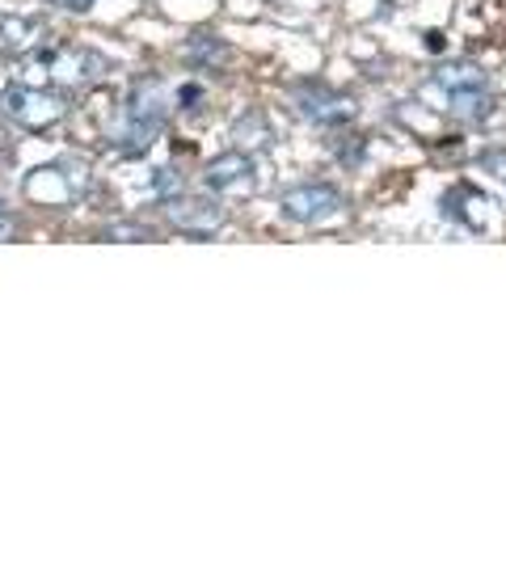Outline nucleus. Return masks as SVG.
Instances as JSON below:
<instances>
[{
    "label": "nucleus",
    "instance_id": "obj_11",
    "mask_svg": "<svg viewBox=\"0 0 506 561\" xmlns=\"http://www.w3.org/2000/svg\"><path fill=\"white\" fill-rule=\"evenodd\" d=\"M439 84H448L451 93H473V89H490V77L473 68V64H439Z\"/></svg>",
    "mask_w": 506,
    "mask_h": 561
},
{
    "label": "nucleus",
    "instance_id": "obj_3",
    "mask_svg": "<svg viewBox=\"0 0 506 561\" xmlns=\"http://www.w3.org/2000/svg\"><path fill=\"white\" fill-rule=\"evenodd\" d=\"M291 98H296V111L304 114L309 123H317V127H325V131H337V127H350L355 123V98H346L337 89L300 84Z\"/></svg>",
    "mask_w": 506,
    "mask_h": 561
},
{
    "label": "nucleus",
    "instance_id": "obj_8",
    "mask_svg": "<svg viewBox=\"0 0 506 561\" xmlns=\"http://www.w3.org/2000/svg\"><path fill=\"white\" fill-rule=\"evenodd\" d=\"M182 59H186L191 68H198V72H220V68L232 64V47H228L225 38L198 30V34H191V38L182 43Z\"/></svg>",
    "mask_w": 506,
    "mask_h": 561
},
{
    "label": "nucleus",
    "instance_id": "obj_7",
    "mask_svg": "<svg viewBox=\"0 0 506 561\" xmlns=\"http://www.w3.org/2000/svg\"><path fill=\"white\" fill-rule=\"evenodd\" d=\"M22 191H26V198L43 203V207H68V203H77V186L68 182V173L59 165L30 169Z\"/></svg>",
    "mask_w": 506,
    "mask_h": 561
},
{
    "label": "nucleus",
    "instance_id": "obj_10",
    "mask_svg": "<svg viewBox=\"0 0 506 561\" xmlns=\"http://www.w3.org/2000/svg\"><path fill=\"white\" fill-rule=\"evenodd\" d=\"M232 140H237L241 152H262V148L275 144V127H271V118L262 111H245L232 123Z\"/></svg>",
    "mask_w": 506,
    "mask_h": 561
},
{
    "label": "nucleus",
    "instance_id": "obj_2",
    "mask_svg": "<svg viewBox=\"0 0 506 561\" xmlns=\"http://www.w3.org/2000/svg\"><path fill=\"white\" fill-rule=\"evenodd\" d=\"M165 207V220L177 232H186V237H216L220 228L228 225V211L216 203V198H203V195H182L161 203Z\"/></svg>",
    "mask_w": 506,
    "mask_h": 561
},
{
    "label": "nucleus",
    "instance_id": "obj_4",
    "mask_svg": "<svg viewBox=\"0 0 506 561\" xmlns=\"http://www.w3.org/2000/svg\"><path fill=\"white\" fill-rule=\"evenodd\" d=\"M106 77V59L93 47H68L59 56L47 59V81L56 84L59 93L64 89H89Z\"/></svg>",
    "mask_w": 506,
    "mask_h": 561
},
{
    "label": "nucleus",
    "instance_id": "obj_16",
    "mask_svg": "<svg viewBox=\"0 0 506 561\" xmlns=\"http://www.w3.org/2000/svg\"><path fill=\"white\" fill-rule=\"evenodd\" d=\"M106 241H148V232H140V228H111Z\"/></svg>",
    "mask_w": 506,
    "mask_h": 561
},
{
    "label": "nucleus",
    "instance_id": "obj_9",
    "mask_svg": "<svg viewBox=\"0 0 506 561\" xmlns=\"http://www.w3.org/2000/svg\"><path fill=\"white\" fill-rule=\"evenodd\" d=\"M43 43V22L34 18H0V51L4 56H30Z\"/></svg>",
    "mask_w": 506,
    "mask_h": 561
},
{
    "label": "nucleus",
    "instance_id": "obj_18",
    "mask_svg": "<svg viewBox=\"0 0 506 561\" xmlns=\"http://www.w3.org/2000/svg\"><path fill=\"white\" fill-rule=\"evenodd\" d=\"M177 98H182V106H195V102H198V89H195V84H186V89H182Z\"/></svg>",
    "mask_w": 506,
    "mask_h": 561
},
{
    "label": "nucleus",
    "instance_id": "obj_15",
    "mask_svg": "<svg viewBox=\"0 0 506 561\" xmlns=\"http://www.w3.org/2000/svg\"><path fill=\"white\" fill-rule=\"evenodd\" d=\"M337 152H342V165H364V140L337 144Z\"/></svg>",
    "mask_w": 506,
    "mask_h": 561
},
{
    "label": "nucleus",
    "instance_id": "obj_12",
    "mask_svg": "<svg viewBox=\"0 0 506 561\" xmlns=\"http://www.w3.org/2000/svg\"><path fill=\"white\" fill-rule=\"evenodd\" d=\"M451 203H460L464 225L469 228H490V220H494V207H490V203H481V195L473 191V186H456Z\"/></svg>",
    "mask_w": 506,
    "mask_h": 561
},
{
    "label": "nucleus",
    "instance_id": "obj_14",
    "mask_svg": "<svg viewBox=\"0 0 506 561\" xmlns=\"http://www.w3.org/2000/svg\"><path fill=\"white\" fill-rule=\"evenodd\" d=\"M478 165L490 173V178H498V182H506V148H485L478 157Z\"/></svg>",
    "mask_w": 506,
    "mask_h": 561
},
{
    "label": "nucleus",
    "instance_id": "obj_1",
    "mask_svg": "<svg viewBox=\"0 0 506 561\" xmlns=\"http://www.w3.org/2000/svg\"><path fill=\"white\" fill-rule=\"evenodd\" d=\"M4 114L22 127V131H51L68 114V98L59 89H38V84H9L0 93Z\"/></svg>",
    "mask_w": 506,
    "mask_h": 561
},
{
    "label": "nucleus",
    "instance_id": "obj_5",
    "mask_svg": "<svg viewBox=\"0 0 506 561\" xmlns=\"http://www.w3.org/2000/svg\"><path fill=\"white\" fill-rule=\"evenodd\" d=\"M337 207H342V191L330 182H304V186L283 195V216L296 225H317V220L334 216Z\"/></svg>",
    "mask_w": 506,
    "mask_h": 561
},
{
    "label": "nucleus",
    "instance_id": "obj_19",
    "mask_svg": "<svg viewBox=\"0 0 506 561\" xmlns=\"http://www.w3.org/2000/svg\"><path fill=\"white\" fill-rule=\"evenodd\" d=\"M9 232H13V228H9V216L0 211V237H9Z\"/></svg>",
    "mask_w": 506,
    "mask_h": 561
},
{
    "label": "nucleus",
    "instance_id": "obj_6",
    "mask_svg": "<svg viewBox=\"0 0 506 561\" xmlns=\"http://www.w3.org/2000/svg\"><path fill=\"white\" fill-rule=\"evenodd\" d=\"M253 182H257V169H253L250 152H241V148H232V152L203 165V186L216 191V195H245Z\"/></svg>",
    "mask_w": 506,
    "mask_h": 561
},
{
    "label": "nucleus",
    "instance_id": "obj_13",
    "mask_svg": "<svg viewBox=\"0 0 506 561\" xmlns=\"http://www.w3.org/2000/svg\"><path fill=\"white\" fill-rule=\"evenodd\" d=\"M148 191H152V198H157V203H169V198H177L182 191H186V178H182L173 165H161V169H152Z\"/></svg>",
    "mask_w": 506,
    "mask_h": 561
},
{
    "label": "nucleus",
    "instance_id": "obj_17",
    "mask_svg": "<svg viewBox=\"0 0 506 561\" xmlns=\"http://www.w3.org/2000/svg\"><path fill=\"white\" fill-rule=\"evenodd\" d=\"M51 4H59V9H72V13H89L97 0H51Z\"/></svg>",
    "mask_w": 506,
    "mask_h": 561
}]
</instances>
